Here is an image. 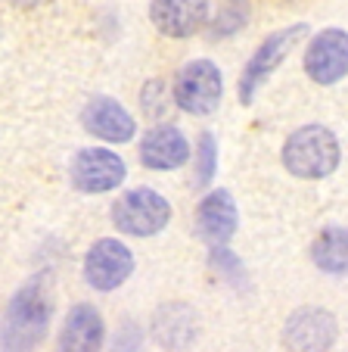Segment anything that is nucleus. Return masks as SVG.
<instances>
[{
  "label": "nucleus",
  "mask_w": 348,
  "mask_h": 352,
  "mask_svg": "<svg viewBox=\"0 0 348 352\" xmlns=\"http://www.w3.org/2000/svg\"><path fill=\"white\" fill-rule=\"evenodd\" d=\"M305 72L317 85H336L348 72V34L345 28H327L305 50Z\"/></svg>",
  "instance_id": "7"
},
{
  "label": "nucleus",
  "mask_w": 348,
  "mask_h": 352,
  "mask_svg": "<svg viewBox=\"0 0 348 352\" xmlns=\"http://www.w3.org/2000/svg\"><path fill=\"white\" fill-rule=\"evenodd\" d=\"M134 272V256L125 243L112 237H103L91 246V253L84 259V278L93 290H115L121 287Z\"/></svg>",
  "instance_id": "6"
},
{
  "label": "nucleus",
  "mask_w": 348,
  "mask_h": 352,
  "mask_svg": "<svg viewBox=\"0 0 348 352\" xmlns=\"http://www.w3.org/2000/svg\"><path fill=\"white\" fill-rule=\"evenodd\" d=\"M112 221L121 234L131 237H152L171 221L168 199L152 187H134V190L121 193L112 206Z\"/></svg>",
  "instance_id": "3"
},
{
  "label": "nucleus",
  "mask_w": 348,
  "mask_h": 352,
  "mask_svg": "<svg viewBox=\"0 0 348 352\" xmlns=\"http://www.w3.org/2000/svg\"><path fill=\"white\" fill-rule=\"evenodd\" d=\"M190 160V144L181 134V128L174 125H156L143 134V144H140V162L146 168H156V172H171V168H181Z\"/></svg>",
  "instance_id": "11"
},
{
  "label": "nucleus",
  "mask_w": 348,
  "mask_h": 352,
  "mask_svg": "<svg viewBox=\"0 0 348 352\" xmlns=\"http://www.w3.org/2000/svg\"><path fill=\"white\" fill-rule=\"evenodd\" d=\"M152 337L159 346H168V349H184L196 340V312L184 302H171L162 306L152 318Z\"/></svg>",
  "instance_id": "14"
},
{
  "label": "nucleus",
  "mask_w": 348,
  "mask_h": 352,
  "mask_svg": "<svg viewBox=\"0 0 348 352\" xmlns=\"http://www.w3.org/2000/svg\"><path fill=\"white\" fill-rule=\"evenodd\" d=\"M47 321H50V302L40 284L22 287L13 296L3 324H0V346L3 349H32L47 337Z\"/></svg>",
  "instance_id": "2"
},
{
  "label": "nucleus",
  "mask_w": 348,
  "mask_h": 352,
  "mask_svg": "<svg viewBox=\"0 0 348 352\" xmlns=\"http://www.w3.org/2000/svg\"><path fill=\"white\" fill-rule=\"evenodd\" d=\"M196 234L209 246H227V240L237 234V203L230 190H211L199 203Z\"/></svg>",
  "instance_id": "13"
},
{
  "label": "nucleus",
  "mask_w": 348,
  "mask_h": 352,
  "mask_svg": "<svg viewBox=\"0 0 348 352\" xmlns=\"http://www.w3.org/2000/svg\"><path fill=\"white\" fill-rule=\"evenodd\" d=\"M106 337V327H103V315L97 312L93 306L81 302L75 306L72 312L66 315V324H62L60 333V346L62 349H100Z\"/></svg>",
  "instance_id": "15"
},
{
  "label": "nucleus",
  "mask_w": 348,
  "mask_h": 352,
  "mask_svg": "<svg viewBox=\"0 0 348 352\" xmlns=\"http://www.w3.org/2000/svg\"><path fill=\"white\" fill-rule=\"evenodd\" d=\"M283 166L296 178H327L339 166V140L327 125H302L283 144Z\"/></svg>",
  "instance_id": "1"
},
{
  "label": "nucleus",
  "mask_w": 348,
  "mask_h": 352,
  "mask_svg": "<svg viewBox=\"0 0 348 352\" xmlns=\"http://www.w3.org/2000/svg\"><path fill=\"white\" fill-rule=\"evenodd\" d=\"M81 125L93 134V138H103L109 144H125L134 138L137 125H134L131 113H128L121 103H115L112 97H93L91 103L81 113Z\"/></svg>",
  "instance_id": "12"
},
{
  "label": "nucleus",
  "mask_w": 348,
  "mask_h": 352,
  "mask_svg": "<svg viewBox=\"0 0 348 352\" xmlns=\"http://www.w3.org/2000/svg\"><path fill=\"white\" fill-rule=\"evenodd\" d=\"M125 181V162L112 150H81L72 160V184L81 193H106Z\"/></svg>",
  "instance_id": "8"
},
{
  "label": "nucleus",
  "mask_w": 348,
  "mask_h": 352,
  "mask_svg": "<svg viewBox=\"0 0 348 352\" xmlns=\"http://www.w3.org/2000/svg\"><path fill=\"white\" fill-rule=\"evenodd\" d=\"M345 246H348L345 228L329 225V228H323L321 237H317L314 246H311V259H314V265L327 274H345V268H348Z\"/></svg>",
  "instance_id": "16"
},
{
  "label": "nucleus",
  "mask_w": 348,
  "mask_h": 352,
  "mask_svg": "<svg viewBox=\"0 0 348 352\" xmlns=\"http://www.w3.org/2000/svg\"><path fill=\"white\" fill-rule=\"evenodd\" d=\"M150 19L165 38H190L209 19V0H152Z\"/></svg>",
  "instance_id": "10"
},
{
  "label": "nucleus",
  "mask_w": 348,
  "mask_h": 352,
  "mask_svg": "<svg viewBox=\"0 0 348 352\" xmlns=\"http://www.w3.org/2000/svg\"><path fill=\"white\" fill-rule=\"evenodd\" d=\"M336 318L327 309H299L286 321L283 331V346L286 349H329L336 343Z\"/></svg>",
  "instance_id": "9"
},
{
  "label": "nucleus",
  "mask_w": 348,
  "mask_h": 352,
  "mask_svg": "<svg viewBox=\"0 0 348 352\" xmlns=\"http://www.w3.org/2000/svg\"><path fill=\"white\" fill-rule=\"evenodd\" d=\"M224 94L221 69L211 60H193L174 78V100L190 116H209L218 109Z\"/></svg>",
  "instance_id": "4"
},
{
  "label": "nucleus",
  "mask_w": 348,
  "mask_h": 352,
  "mask_svg": "<svg viewBox=\"0 0 348 352\" xmlns=\"http://www.w3.org/2000/svg\"><path fill=\"white\" fill-rule=\"evenodd\" d=\"M13 7L19 10H34V7H44V3H50V0H10Z\"/></svg>",
  "instance_id": "18"
},
{
  "label": "nucleus",
  "mask_w": 348,
  "mask_h": 352,
  "mask_svg": "<svg viewBox=\"0 0 348 352\" xmlns=\"http://www.w3.org/2000/svg\"><path fill=\"white\" fill-rule=\"evenodd\" d=\"M218 168V146H215V138L209 131L199 138V150H196V184H209L211 175Z\"/></svg>",
  "instance_id": "17"
},
{
  "label": "nucleus",
  "mask_w": 348,
  "mask_h": 352,
  "mask_svg": "<svg viewBox=\"0 0 348 352\" xmlns=\"http://www.w3.org/2000/svg\"><path fill=\"white\" fill-rule=\"evenodd\" d=\"M305 34H308V25H305V22L268 34V41L258 47L255 56L246 63L243 75H240V100H243V103H252V100H255L258 87L277 72V66L289 56V50H292L299 41H305Z\"/></svg>",
  "instance_id": "5"
}]
</instances>
